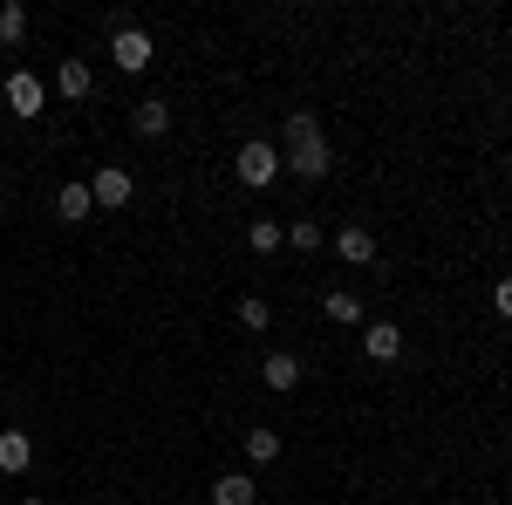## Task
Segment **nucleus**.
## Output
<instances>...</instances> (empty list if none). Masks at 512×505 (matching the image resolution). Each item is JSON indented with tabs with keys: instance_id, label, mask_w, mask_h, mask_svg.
Segmentation results:
<instances>
[{
	"instance_id": "7ed1b4c3",
	"label": "nucleus",
	"mask_w": 512,
	"mask_h": 505,
	"mask_svg": "<svg viewBox=\"0 0 512 505\" xmlns=\"http://www.w3.org/2000/svg\"><path fill=\"white\" fill-rule=\"evenodd\" d=\"M89 198H96L103 212H123V205L137 198V178H130L123 164H96V178H89Z\"/></svg>"
},
{
	"instance_id": "f8f14e48",
	"label": "nucleus",
	"mask_w": 512,
	"mask_h": 505,
	"mask_svg": "<svg viewBox=\"0 0 512 505\" xmlns=\"http://www.w3.org/2000/svg\"><path fill=\"white\" fill-rule=\"evenodd\" d=\"M335 253H342L349 267H369V260H376V233H369V226H342V233H335Z\"/></svg>"
},
{
	"instance_id": "a211bd4d",
	"label": "nucleus",
	"mask_w": 512,
	"mask_h": 505,
	"mask_svg": "<svg viewBox=\"0 0 512 505\" xmlns=\"http://www.w3.org/2000/svg\"><path fill=\"white\" fill-rule=\"evenodd\" d=\"M321 239L328 233H321L315 219H294V226H287V246H301V253H321Z\"/></svg>"
},
{
	"instance_id": "f257e3e1",
	"label": "nucleus",
	"mask_w": 512,
	"mask_h": 505,
	"mask_svg": "<svg viewBox=\"0 0 512 505\" xmlns=\"http://www.w3.org/2000/svg\"><path fill=\"white\" fill-rule=\"evenodd\" d=\"M294 178H328L335 171V151H328V137H321V117L315 110H287V157H280Z\"/></svg>"
},
{
	"instance_id": "2eb2a0df",
	"label": "nucleus",
	"mask_w": 512,
	"mask_h": 505,
	"mask_svg": "<svg viewBox=\"0 0 512 505\" xmlns=\"http://www.w3.org/2000/svg\"><path fill=\"white\" fill-rule=\"evenodd\" d=\"M21 35H28V7L7 0V7H0V48H21Z\"/></svg>"
},
{
	"instance_id": "6ab92c4d",
	"label": "nucleus",
	"mask_w": 512,
	"mask_h": 505,
	"mask_svg": "<svg viewBox=\"0 0 512 505\" xmlns=\"http://www.w3.org/2000/svg\"><path fill=\"white\" fill-rule=\"evenodd\" d=\"M239 328H274V308H267L260 294H246V301H239Z\"/></svg>"
},
{
	"instance_id": "39448f33",
	"label": "nucleus",
	"mask_w": 512,
	"mask_h": 505,
	"mask_svg": "<svg viewBox=\"0 0 512 505\" xmlns=\"http://www.w3.org/2000/svg\"><path fill=\"white\" fill-rule=\"evenodd\" d=\"M41 103H48V82L28 76V69H14V76H7V110H14V117H41Z\"/></svg>"
},
{
	"instance_id": "6e6552de",
	"label": "nucleus",
	"mask_w": 512,
	"mask_h": 505,
	"mask_svg": "<svg viewBox=\"0 0 512 505\" xmlns=\"http://www.w3.org/2000/svg\"><path fill=\"white\" fill-rule=\"evenodd\" d=\"M89 89H96V76H89V62H82V55H62V62H55V96H69V103H82Z\"/></svg>"
},
{
	"instance_id": "9b49d317",
	"label": "nucleus",
	"mask_w": 512,
	"mask_h": 505,
	"mask_svg": "<svg viewBox=\"0 0 512 505\" xmlns=\"http://www.w3.org/2000/svg\"><path fill=\"white\" fill-rule=\"evenodd\" d=\"M130 130H137V137H164V130H171V103H164V96H144V103L130 110Z\"/></svg>"
},
{
	"instance_id": "20e7f679",
	"label": "nucleus",
	"mask_w": 512,
	"mask_h": 505,
	"mask_svg": "<svg viewBox=\"0 0 512 505\" xmlns=\"http://www.w3.org/2000/svg\"><path fill=\"white\" fill-rule=\"evenodd\" d=\"M151 55H158V48H151L144 28H117V35H110V62H117L123 76H144V69H151Z\"/></svg>"
},
{
	"instance_id": "4468645a",
	"label": "nucleus",
	"mask_w": 512,
	"mask_h": 505,
	"mask_svg": "<svg viewBox=\"0 0 512 505\" xmlns=\"http://www.w3.org/2000/svg\"><path fill=\"white\" fill-rule=\"evenodd\" d=\"M321 314L342 321V328H355V321H362V301H355L349 287H328V294H321Z\"/></svg>"
},
{
	"instance_id": "f03ea898",
	"label": "nucleus",
	"mask_w": 512,
	"mask_h": 505,
	"mask_svg": "<svg viewBox=\"0 0 512 505\" xmlns=\"http://www.w3.org/2000/svg\"><path fill=\"white\" fill-rule=\"evenodd\" d=\"M233 171H239V185H274L280 178V151L267 144V137H253V144H239V157H233Z\"/></svg>"
},
{
	"instance_id": "9d476101",
	"label": "nucleus",
	"mask_w": 512,
	"mask_h": 505,
	"mask_svg": "<svg viewBox=\"0 0 512 505\" xmlns=\"http://www.w3.org/2000/svg\"><path fill=\"white\" fill-rule=\"evenodd\" d=\"M212 505H260V485L246 471H219L212 478Z\"/></svg>"
},
{
	"instance_id": "f3484780",
	"label": "nucleus",
	"mask_w": 512,
	"mask_h": 505,
	"mask_svg": "<svg viewBox=\"0 0 512 505\" xmlns=\"http://www.w3.org/2000/svg\"><path fill=\"white\" fill-rule=\"evenodd\" d=\"M280 239H287V233H280L274 219H253V226H246V246H253V253H274Z\"/></svg>"
},
{
	"instance_id": "ddd939ff",
	"label": "nucleus",
	"mask_w": 512,
	"mask_h": 505,
	"mask_svg": "<svg viewBox=\"0 0 512 505\" xmlns=\"http://www.w3.org/2000/svg\"><path fill=\"white\" fill-rule=\"evenodd\" d=\"M55 212H62L69 226H82V219L96 212V198H89V185H62V192H55Z\"/></svg>"
},
{
	"instance_id": "aec40b11",
	"label": "nucleus",
	"mask_w": 512,
	"mask_h": 505,
	"mask_svg": "<svg viewBox=\"0 0 512 505\" xmlns=\"http://www.w3.org/2000/svg\"><path fill=\"white\" fill-rule=\"evenodd\" d=\"M492 308H499V314L512 321V280H499V287H492Z\"/></svg>"
},
{
	"instance_id": "423d86ee",
	"label": "nucleus",
	"mask_w": 512,
	"mask_h": 505,
	"mask_svg": "<svg viewBox=\"0 0 512 505\" xmlns=\"http://www.w3.org/2000/svg\"><path fill=\"white\" fill-rule=\"evenodd\" d=\"M35 465V437L28 430H0V478H21Z\"/></svg>"
},
{
	"instance_id": "dca6fc26",
	"label": "nucleus",
	"mask_w": 512,
	"mask_h": 505,
	"mask_svg": "<svg viewBox=\"0 0 512 505\" xmlns=\"http://www.w3.org/2000/svg\"><path fill=\"white\" fill-rule=\"evenodd\" d=\"M274 458H280L274 430H246V465H274Z\"/></svg>"
},
{
	"instance_id": "0eeeda50",
	"label": "nucleus",
	"mask_w": 512,
	"mask_h": 505,
	"mask_svg": "<svg viewBox=\"0 0 512 505\" xmlns=\"http://www.w3.org/2000/svg\"><path fill=\"white\" fill-rule=\"evenodd\" d=\"M362 355H369V362H396V355H403V328H396V321H369V328H362Z\"/></svg>"
},
{
	"instance_id": "412c9836",
	"label": "nucleus",
	"mask_w": 512,
	"mask_h": 505,
	"mask_svg": "<svg viewBox=\"0 0 512 505\" xmlns=\"http://www.w3.org/2000/svg\"><path fill=\"white\" fill-rule=\"evenodd\" d=\"M21 505H48V499H21Z\"/></svg>"
},
{
	"instance_id": "4be33fe9",
	"label": "nucleus",
	"mask_w": 512,
	"mask_h": 505,
	"mask_svg": "<svg viewBox=\"0 0 512 505\" xmlns=\"http://www.w3.org/2000/svg\"><path fill=\"white\" fill-rule=\"evenodd\" d=\"M506 171H512V151H506Z\"/></svg>"
},
{
	"instance_id": "1a4fd4ad",
	"label": "nucleus",
	"mask_w": 512,
	"mask_h": 505,
	"mask_svg": "<svg viewBox=\"0 0 512 505\" xmlns=\"http://www.w3.org/2000/svg\"><path fill=\"white\" fill-rule=\"evenodd\" d=\"M260 383L274 389V396H287V389H301V355L274 349V355H267V362H260Z\"/></svg>"
}]
</instances>
